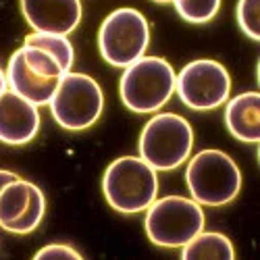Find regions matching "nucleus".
Here are the masks:
<instances>
[{
  "label": "nucleus",
  "instance_id": "obj_1",
  "mask_svg": "<svg viewBox=\"0 0 260 260\" xmlns=\"http://www.w3.org/2000/svg\"><path fill=\"white\" fill-rule=\"evenodd\" d=\"M185 183L200 206H227L242 189V171L223 150H200L187 162Z\"/></svg>",
  "mask_w": 260,
  "mask_h": 260
},
{
  "label": "nucleus",
  "instance_id": "obj_2",
  "mask_svg": "<svg viewBox=\"0 0 260 260\" xmlns=\"http://www.w3.org/2000/svg\"><path fill=\"white\" fill-rule=\"evenodd\" d=\"M158 171L142 156H121L106 167L102 191L117 212H144L158 196Z\"/></svg>",
  "mask_w": 260,
  "mask_h": 260
},
{
  "label": "nucleus",
  "instance_id": "obj_3",
  "mask_svg": "<svg viewBox=\"0 0 260 260\" xmlns=\"http://www.w3.org/2000/svg\"><path fill=\"white\" fill-rule=\"evenodd\" d=\"M175 69L160 56H142L125 67L119 83L123 104L134 113H156L175 94Z\"/></svg>",
  "mask_w": 260,
  "mask_h": 260
},
{
  "label": "nucleus",
  "instance_id": "obj_4",
  "mask_svg": "<svg viewBox=\"0 0 260 260\" xmlns=\"http://www.w3.org/2000/svg\"><path fill=\"white\" fill-rule=\"evenodd\" d=\"M193 148V129L189 121L175 113H158L150 119L140 136V156L154 171L181 167Z\"/></svg>",
  "mask_w": 260,
  "mask_h": 260
},
{
  "label": "nucleus",
  "instance_id": "obj_5",
  "mask_svg": "<svg viewBox=\"0 0 260 260\" xmlns=\"http://www.w3.org/2000/svg\"><path fill=\"white\" fill-rule=\"evenodd\" d=\"M144 227L154 246L181 248L204 229V210L193 198H156L146 208Z\"/></svg>",
  "mask_w": 260,
  "mask_h": 260
},
{
  "label": "nucleus",
  "instance_id": "obj_6",
  "mask_svg": "<svg viewBox=\"0 0 260 260\" xmlns=\"http://www.w3.org/2000/svg\"><path fill=\"white\" fill-rule=\"evenodd\" d=\"M64 73L67 71L60 67V62L52 54L23 44L13 52L9 60L7 81L9 90L19 94L21 98L29 100L36 106H48Z\"/></svg>",
  "mask_w": 260,
  "mask_h": 260
},
{
  "label": "nucleus",
  "instance_id": "obj_7",
  "mask_svg": "<svg viewBox=\"0 0 260 260\" xmlns=\"http://www.w3.org/2000/svg\"><path fill=\"white\" fill-rule=\"evenodd\" d=\"M48 106L54 121L62 129L83 132L100 119L104 111V94L94 77L67 71Z\"/></svg>",
  "mask_w": 260,
  "mask_h": 260
},
{
  "label": "nucleus",
  "instance_id": "obj_8",
  "mask_svg": "<svg viewBox=\"0 0 260 260\" xmlns=\"http://www.w3.org/2000/svg\"><path fill=\"white\" fill-rule=\"evenodd\" d=\"M150 44V25L138 9H117L98 29V48L102 58L113 67L125 69L142 58Z\"/></svg>",
  "mask_w": 260,
  "mask_h": 260
},
{
  "label": "nucleus",
  "instance_id": "obj_9",
  "mask_svg": "<svg viewBox=\"0 0 260 260\" xmlns=\"http://www.w3.org/2000/svg\"><path fill=\"white\" fill-rule=\"evenodd\" d=\"M175 92L191 111H214L229 100L231 77L219 60L198 58L177 73Z\"/></svg>",
  "mask_w": 260,
  "mask_h": 260
},
{
  "label": "nucleus",
  "instance_id": "obj_10",
  "mask_svg": "<svg viewBox=\"0 0 260 260\" xmlns=\"http://www.w3.org/2000/svg\"><path fill=\"white\" fill-rule=\"evenodd\" d=\"M21 13L34 31L69 36L81 21L79 0H19Z\"/></svg>",
  "mask_w": 260,
  "mask_h": 260
},
{
  "label": "nucleus",
  "instance_id": "obj_11",
  "mask_svg": "<svg viewBox=\"0 0 260 260\" xmlns=\"http://www.w3.org/2000/svg\"><path fill=\"white\" fill-rule=\"evenodd\" d=\"M40 132V111L13 90L0 96V142L9 146L29 144Z\"/></svg>",
  "mask_w": 260,
  "mask_h": 260
},
{
  "label": "nucleus",
  "instance_id": "obj_12",
  "mask_svg": "<svg viewBox=\"0 0 260 260\" xmlns=\"http://www.w3.org/2000/svg\"><path fill=\"white\" fill-rule=\"evenodd\" d=\"M225 125L229 134L244 144L260 142V94L242 92L225 102Z\"/></svg>",
  "mask_w": 260,
  "mask_h": 260
},
{
  "label": "nucleus",
  "instance_id": "obj_13",
  "mask_svg": "<svg viewBox=\"0 0 260 260\" xmlns=\"http://www.w3.org/2000/svg\"><path fill=\"white\" fill-rule=\"evenodd\" d=\"M183 260H233L235 248L227 235L219 231H200L196 237L181 246Z\"/></svg>",
  "mask_w": 260,
  "mask_h": 260
},
{
  "label": "nucleus",
  "instance_id": "obj_14",
  "mask_svg": "<svg viewBox=\"0 0 260 260\" xmlns=\"http://www.w3.org/2000/svg\"><path fill=\"white\" fill-rule=\"evenodd\" d=\"M31 181L25 179H13L11 183H7L0 191V227L5 231L21 219V214L25 212L29 198H31Z\"/></svg>",
  "mask_w": 260,
  "mask_h": 260
},
{
  "label": "nucleus",
  "instance_id": "obj_15",
  "mask_svg": "<svg viewBox=\"0 0 260 260\" xmlns=\"http://www.w3.org/2000/svg\"><path fill=\"white\" fill-rule=\"evenodd\" d=\"M23 44L27 46H36L46 50L48 54H52L64 71H71L73 62H75V50L73 44L69 42L67 36H60V34H42V31H31Z\"/></svg>",
  "mask_w": 260,
  "mask_h": 260
},
{
  "label": "nucleus",
  "instance_id": "obj_16",
  "mask_svg": "<svg viewBox=\"0 0 260 260\" xmlns=\"http://www.w3.org/2000/svg\"><path fill=\"white\" fill-rule=\"evenodd\" d=\"M44 214H46V196H44V191L34 183L31 185V198H29V204H27L25 212L21 214V219L15 221L7 231L17 233V235H27V233H31L40 227Z\"/></svg>",
  "mask_w": 260,
  "mask_h": 260
},
{
  "label": "nucleus",
  "instance_id": "obj_17",
  "mask_svg": "<svg viewBox=\"0 0 260 260\" xmlns=\"http://www.w3.org/2000/svg\"><path fill=\"white\" fill-rule=\"evenodd\" d=\"M177 15L193 25L208 23L221 9V0H173Z\"/></svg>",
  "mask_w": 260,
  "mask_h": 260
},
{
  "label": "nucleus",
  "instance_id": "obj_18",
  "mask_svg": "<svg viewBox=\"0 0 260 260\" xmlns=\"http://www.w3.org/2000/svg\"><path fill=\"white\" fill-rule=\"evenodd\" d=\"M237 23L250 40H260V0H240L237 3Z\"/></svg>",
  "mask_w": 260,
  "mask_h": 260
},
{
  "label": "nucleus",
  "instance_id": "obj_19",
  "mask_svg": "<svg viewBox=\"0 0 260 260\" xmlns=\"http://www.w3.org/2000/svg\"><path fill=\"white\" fill-rule=\"evenodd\" d=\"M36 260H81L83 256L67 244H48L36 252Z\"/></svg>",
  "mask_w": 260,
  "mask_h": 260
},
{
  "label": "nucleus",
  "instance_id": "obj_20",
  "mask_svg": "<svg viewBox=\"0 0 260 260\" xmlns=\"http://www.w3.org/2000/svg\"><path fill=\"white\" fill-rule=\"evenodd\" d=\"M19 175L17 173H13V171H7V169H0V191H3V187L7 185V183H11L13 179H17Z\"/></svg>",
  "mask_w": 260,
  "mask_h": 260
},
{
  "label": "nucleus",
  "instance_id": "obj_21",
  "mask_svg": "<svg viewBox=\"0 0 260 260\" xmlns=\"http://www.w3.org/2000/svg\"><path fill=\"white\" fill-rule=\"evenodd\" d=\"M9 90V81H7V73L3 71V67H0V96H3L5 92Z\"/></svg>",
  "mask_w": 260,
  "mask_h": 260
},
{
  "label": "nucleus",
  "instance_id": "obj_22",
  "mask_svg": "<svg viewBox=\"0 0 260 260\" xmlns=\"http://www.w3.org/2000/svg\"><path fill=\"white\" fill-rule=\"evenodd\" d=\"M154 3H158V5H173V0H154Z\"/></svg>",
  "mask_w": 260,
  "mask_h": 260
}]
</instances>
